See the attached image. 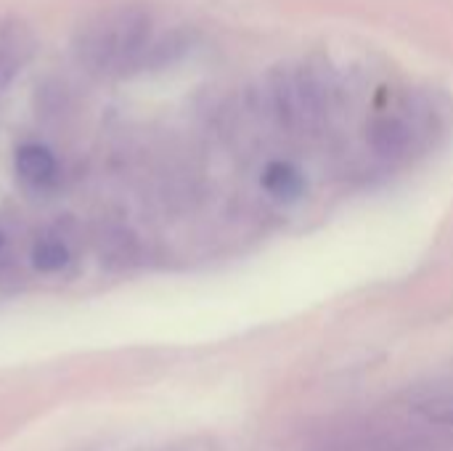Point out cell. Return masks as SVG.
<instances>
[{
	"instance_id": "1",
	"label": "cell",
	"mask_w": 453,
	"mask_h": 451,
	"mask_svg": "<svg viewBox=\"0 0 453 451\" xmlns=\"http://www.w3.org/2000/svg\"><path fill=\"white\" fill-rule=\"evenodd\" d=\"M151 35V19L146 11L119 5L96 13L74 37L80 58L93 69H122L138 58Z\"/></svg>"
},
{
	"instance_id": "2",
	"label": "cell",
	"mask_w": 453,
	"mask_h": 451,
	"mask_svg": "<svg viewBox=\"0 0 453 451\" xmlns=\"http://www.w3.org/2000/svg\"><path fill=\"white\" fill-rule=\"evenodd\" d=\"M13 167L19 173V178L35 189H42L48 183L56 181V157L50 154V149H45L42 144H24L16 149L13 154Z\"/></svg>"
},
{
	"instance_id": "3",
	"label": "cell",
	"mask_w": 453,
	"mask_h": 451,
	"mask_svg": "<svg viewBox=\"0 0 453 451\" xmlns=\"http://www.w3.org/2000/svg\"><path fill=\"white\" fill-rule=\"evenodd\" d=\"M303 175L297 167H292L289 162H271L263 170V189L268 194H273L276 199H295L303 194Z\"/></svg>"
},
{
	"instance_id": "4",
	"label": "cell",
	"mask_w": 453,
	"mask_h": 451,
	"mask_svg": "<svg viewBox=\"0 0 453 451\" xmlns=\"http://www.w3.org/2000/svg\"><path fill=\"white\" fill-rule=\"evenodd\" d=\"M32 263H35V268H40L45 274H56V271L66 268L69 250L61 239H42L32 247Z\"/></svg>"
},
{
	"instance_id": "5",
	"label": "cell",
	"mask_w": 453,
	"mask_h": 451,
	"mask_svg": "<svg viewBox=\"0 0 453 451\" xmlns=\"http://www.w3.org/2000/svg\"><path fill=\"white\" fill-rule=\"evenodd\" d=\"M417 412H419L427 423L453 428V396H441V399L417 404Z\"/></svg>"
},
{
	"instance_id": "6",
	"label": "cell",
	"mask_w": 453,
	"mask_h": 451,
	"mask_svg": "<svg viewBox=\"0 0 453 451\" xmlns=\"http://www.w3.org/2000/svg\"><path fill=\"white\" fill-rule=\"evenodd\" d=\"M165 451H186V449H165ZM188 451H196V449H188Z\"/></svg>"
}]
</instances>
